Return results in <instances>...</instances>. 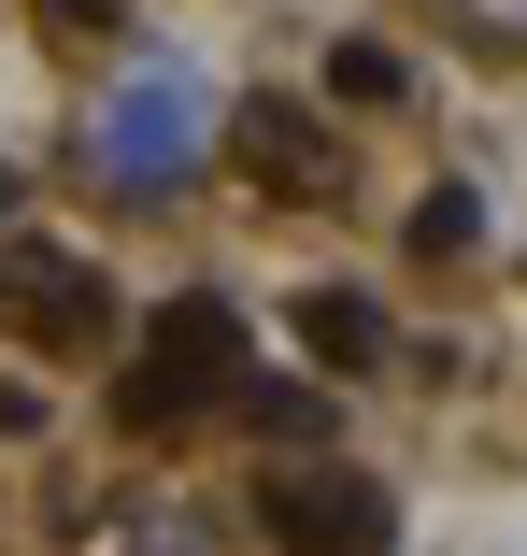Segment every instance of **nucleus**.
Wrapping results in <instances>:
<instances>
[{
	"label": "nucleus",
	"instance_id": "1",
	"mask_svg": "<svg viewBox=\"0 0 527 556\" xmlns=\"http://www.w3.org/2000/svg\"><path fill=\"white\" fill-rule=\"evenodd\" d=\"M229 386H243V314L185 286V300L143 314V371H115V428L129 442H171L185 414H215Z\"/></svg>",
	"mask_w": 527,
	"mask_h": 556
},
{
	"label": "nucleus",
	"instance_id": "2",
	"mask_svg": "<svg viewBox=\"0 0 527 556\" xmlns=\"http://www.w3.org/2000/svg\"><path fill=\"white\" fill-rule=\"evenodd\" d=\"M257 514H271L285 556H399V500L371 471H329V457H313V471H271Z\"/></svg>",
	"mask_w": 527,
	"mask_h": 556
},
{
	"label": "nucleus",
	"instance_id": "3",
	"mask_svg": "<svg viewBox=\"0 0 527 556\" xmlns=\"http://www.w3.org/2000/svg\"><path fill=\"white\" fill-rule=\"evenodd\" d=\"M0 328H15L29 357H86L100 328H115V286L72 243H0Z\"/></svg>",
	"mask_w": 527,
	"mask_h": 556
},
{
	"label": "nucleus",
	"instance_id": "4",
	"mask_svg": "<svg viewBox=\"0 0 527 556\" xmlns=\"http://www.w3.org/2000/svg\"><path fill=\"white\" fill-rule=\"evenodd\" d=\"M229 157H243V172H257L271 200H329V186H343L329 129H313L299 100H243V115H229Z\"/></svg>",
	"mask_w": 527,
	"mask_h": 556
},
{
	"label": "nucleus",
	"instance_id": "5",
	"mask_svg": "<svg viewBox=\"0 0 527 556\" xmlns=\"http://www.w3.org/2000/svg\"><path fill=\"white\" fill-rule=\"evenodd\" d=\"M185 157H200L185 86H129V100H115V129H100V172H115V186H185Z\"/></svg>",
	"mask_w": 527,
	"mask_h": 556
},
{
	"label": "nucleus",
	"instance_id": "6",
	"mask_svg": "<svg viewBox=\"0 0 527 556\" xmlns=\"http://www.w3.org/2000/svg\"><path fill=\"white\" fill-rule=\"evenodd\" d=\"M285 328H299V357L329 371V386L385 357V300H357V286H299V314H285Z\"/></svg>",
	"mask_w": 527,
	"mask_h": 556
},
{
	"label": "nucleus",
	"instance_id": "7",
	"mask_svg": "<svg viewBox=\"0 0 527 556\" xmlns=\"http://www.w3.org/2000/svg\"><path fill=\"white\" fill-rule=\"evenodd\" d=\"M229 414L257 442H313V428H329V386H229Z\"/></svg>",
	"mask_w": 527,
	"mask_h": 556
},
{
	"label": "nucleus",
	"instance_id": "8",
	"mask_svg": "<svg viewBox=\"0 0 527 556\" xmlns=\"http://www.w3.org/2000/svg\"><path fill=\"white\" fill-rule=\"evenodd\" d=\"M471 243H485V200H471V186H428V200H413V257H428V271L471 257Z\"/></svg>",
	"mask_w": 527,
	"mask_h": 556
},
{
	"label": "nucleus",
	"instance_id": "9",
	"mask_svg": "<svg viewBox=\"0 0 527 556\" xmlns=\"http://www.w3.org/2000/svg\"><path fill=\"white\" fill-rule=\"evenodd\" d=\"M399 43H329V100H399Z\"/></svg>",
	"mask_w": 527,
	"mask_h": 556
},
{
	"label": "nucleus",
	"instance_id": "10",
	"mask_svg": "<svg viewBox=\"0 0 527 556\" xmlns=\"http://www.w3.org/2000/svg\"><path fill=\"white\" fill-rule=\"evenodd\" d=\"M43 428V386H15V371H0V442H29Z\"/></svg>",
	"mask_w": 527,
	"mask_h": 556
},
{
	"label": "nucleus",
	"instance_id": "11",
	"mask_svg": "<svg viewBox=\"0 0 527 556\" xmlns=\"http://www.w3.org/2000/svg\"><path fill=\"white\" fill-rule=\"evenodd\" d=\"M0 214H15V186H0Z\"/></svg>",
	"mask_w": 527,
	"mask_h": 556
}]
</instances>
